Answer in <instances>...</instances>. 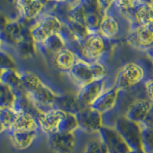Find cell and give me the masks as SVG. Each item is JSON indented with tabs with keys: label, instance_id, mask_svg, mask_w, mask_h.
I'll use <instances>...</instances> for the list:
<instances>
[{
	"label": "cell",
	"instance_id": "6da1fadb",
	"mask_svg": "<svg viewBox=\"0 0 153 153\" xmlns=\"http://www.w3.org/2000/svg\"><path fill=\"white\" fill-rule=\"evenodd\" d=\"M20 74L23 90L38 110L46 112L56 108L57 98L61 94L34 72L20 70Z\"/></svg>",
	"mask_w": 153,
	"mask_h": 153
},
{
	"label": "cell",
	"instance_id": "7a4b0ae2",
	"mask_svg": "<svg viewBox=\"0 0 153 153\" xmlns=\"http://www.w3.org/2000/svg\"><path fill=\"white\" fill-rule=\"evenodd\" d=\"M115 42L107 40L99 32L89 34L84 39L71 44L69 48L74 51L82 61L87 63L105 62Z\"/></svg>",
	"mask_w": 153,
	"mask_h": 153
},
{
	"label": "cell",
	"instance_id": "3957f363",
	"mask_svg": "<svg viewBox=\"0 0 153 153\" xmlns=\"http://www.w3.org/2000/svg\"><path fill=\"white\" fill-rule=\"evenodd\" d=\"M153 78L148 65L143 61H130L123 65L117 72L114 85L120 91H131L142 87Z\"/></svg>",
	"mask_w": 153,
	"mask_h": 153
},
{
	"label": "cell",
	"instance_id": "277c9868",
	"mask_svg": "<svg viewBox=\"0 0 153 153\" xmlns=\"http://www.w3.org/2000/svg\"><path fill=\"white\" fill-rule=\"evenodd\" d=\"M131 29L129 21L115 7L113 1L105 13L99 27V32L110 42L126 39Z\"/></svg>",
	"mask_w": 153,
	"mask_h": 153
},
{
	"label": "cell",
	"instance_id": "5b68a950",
	"mask_svg": "<svg viewBox=\"0 0 153 153\" xmlns=\"http://www.w3.org/2000/svg\"><path fill=\"white\" fill-rule=\"evenodd\" d=\"M1 45L16 50L31 34V28L24 19L19 16L5 19L1 23Z\"/></svg>",
	"mask_w": 153,
	"mask_h": 153
},
{
	"label": "cell",
	"instance_id": "8992f818",
	"mask_svg": "<svg viewBox=\"0 0 153 153\" xmlns=\"http://www.w3.org/2000/svg\"><path fill=\"white\" fill-rule=\"evenodd\" d=\"M63 28L64 23L61 19L55 15L48 12L31 27V34L38 46L51 35L61 32Z\"/></svg>",
	"mask_w": 153,
	"mask_h": 153
},
{
	"label": "cell",
	"instance_id": "52a82bcc",
	"mask_svg": "<svg viewBox=\"0 0 153 153\" xmlns=\"http://www.w3.org/2000/svg\"><path fill=\"white\" fill-rule=\"evenodd\" d=\"M114 128L123 138L131 150L142 149L141 124L132 121L122 115L117 118Z\"/></svg>",
	"mask_w": 153,
	"mask_h": 153
},
{
	"label": "cell",
	"instance_id": "ba28073f",
	"mask_svg": "<svg viewBox=\"0 0 153 153\" xmlns=\"http://www.w3.org/2000/svg\"><path fill=\"white\" fill-rule=\"evenodd\" d=\"M14 4L19 17L24 19L30 28L33 26L42 16L48 12L46 2L38 0H18L14 2Z\"/></svg>",
	"mask_w": 153,
	"mask_h": 153
},
{
	"label": "cell",
	"instance_id": "9c48e42d",
	"mask_svg": "<svg viewBox=\"0 0 153 153\" xmlns=\"http://www.w3.org/2000/svg\"><path fill=\"white\" fill-rule=\"evenodd\" d=\"M66 114V112L57 108L46 112H41L37 119L41 132L48 137L60 132Z\"/></svg>",
	"mask_w": 153,
	"mask_h": 153
},
{
	"label": "cell",
	"instance_id": "30bf717a",
	"mask_svg": "<svg viewBox=\"0 0 153 153\" xmlns=\"http://www.w3.org/2000/svg\"><path fill=\"white\" fill-rule=\"evenodd\" d=\"M106 78L94 80L78 89L76 97L81 107H90L106 89Z\"/></svg>",
	"mask_w": 153,
	"mask_h": 153
},
{
	"label": "cell",
	"instance_id": "8fae6325",
	"mask_svg": "<svg viewBox=\"0 0 153 153\" xmlns=\"http://www.w3.org/2000/svg\"><path fill=\"white\" fill-rule=\"evenodd\" d=\"M79 129L88 133H99L103 125V115L91 107L82 109L76 114Z\"/></svg>",
	"mask_w": 153,
	"mask_h": 153
},
{
	"label": "cell",
	"instance_id": "7c38bea8",
	"mask_svg": "<svg viewBox=\"0 0 153 153\" xmlns=\"http://www.w3.org/2000/svg\"><path fill=\"white\" fill-rule=\"evenodd\" d=\"M98 134L110 153H130L132 151L114 127L103 126Z\"/></svg>",
	"mask_w": 153,
	"mask_h": 153
},
{
	"label": "cell",
	"instance_id": "4fadbf2b",
	"mask_svg": "<svg viewBox=\"0 0 153 153\" xmlns=\"http://www.w3.org/2000/svg\"><path fill=\"white\" fill-rule=\"evenodd\" d=\"M51 149L56 153H74L77 139L75 132H58L48 137Z\"/></svg>",
	"mask_w": 153,
	"mask_h": 153
},
{
	"label": "cell",
	"instance_id": "5bb4252c",
	"mask_svg": "<svg viewBox=\"0 0 153 153\" xmlns=\"http://www.w3.org/2000/svg\"><path fill=\"white\" fill-rule=\"evenodd\" d=\"M47 60L53 68L61 73L68 74L80 58L74 51L71 48L66 47Z\"/></svg>",
	"mask_w": 153,
	"mask_h": 153
},
{
	"label": "cell",
	"instance_id": "9a60e30c",
	"mask_svg": "<svg viewBox=\"0 0 153 153\" xmlns=\"http://www.w3.org/2000/svg\"><path fill=\"white\" fill-rule=\"evenodd\" d=\"M120 90L113 84L94 101L90 107L102 115L106 114L116 110L119 101Z\"/></svg>",
	"mask_w": 153,
	"mask_h": 153
},
{
	"label": "cell",
	"instance_id": "2e32d148",
	"mask_svg": "<svg viewBox=\"0 0 153 153\" xmlns=\"http://www.w3.org/2000/svg\"><path fill=\"white\" fill-rule=\"evenodd\" d=\"M152 106L153 103L146 97L136 98L129 105L124 116L134 122L143 123L148 117Z\"/></svg>",
	"mask_w": 153,
	"mask_h": 153
},
{
	"label": "cell",
	"instance_id": "e0dca14e",
	"mask_svg": "<svg viewBox=\"0 0 153 153\" xmlns=\"http://www.w3.org/2000/svg\"><path fill=\"white\" fill-rule=\"evenodd\" d=\"M126 40L134 48L146 52L153 48V34L146 26L132 28Z\"/></svg>",
	"mask_w": 153,
	"mask_h": 153
},
{
	"label": "cell",
	"instance_id": "ac0fdd59",
	"mask_svg": "<svg viewBox=\"0 0 153 153\" xmlns=\"http://www.w3.org/2000/svg\"><path fill=\"white\" fill-rule=\"evenodd\" d=\"M68 74L78 89L95 80L91 63H87L80 59L76 63Z\"/></svg>",
	"mask_w": 153,
	"mask_h": 153
},
{
	"label": "cell",
	"instance_id": "d6986e66",
	"mask_svg": "<svg viewBox=\"0 0 153 153\" xmlns=\"http://www.w3.org/2000/svg\"><path fill=\"white\" fill-rule=\"evenodd\" d=\"M41 131H13L7 132L12 146L16 149L26 150L36 141Z\"/></svg>",
	"mask_w": 153,
	"mask_h": 153
},
{
	"label": "cell",
	"instance_id": "ffe728a7",
	"mask_svg": "<svg viewBox=\"0 0 153 153\" xmlns=\"http://www.w3.org/2000/svg\"><path fill=\"white\" fill-rule=\"evenodd\" d=\"M66 47H68L66 38L61 31L51 35L43 43L37 46V50L48 59Z\"/></svg>",
	"mask_w": 153,
	"mask_h": 153
},
{
	"label": "cell",
	"instance_id": "44dd1931",
	"mask_svg": "<svg viewBox=\"0 0 153 153\" xmlns=\"http://www.w3.org/2000/svg\"><path fill=\"white\" fill-rule=\"evenodd\" d=\"M41 131L38 120L29 113L19 112L9 131ZM9 132V131H8Z\"/></svg>",
	"mask_w": 153,
	"mask_h": 153
},
{
	"label": "cell",
	"instance_id": "7402d4cb",
	"mask_svg": "<svg viewBox=\"0 0 153 153\" xmlns=\"http://www.w3.org/2000/svg\"><path fill=\"white\" fill-rule=\"evenodd\" d=\"M56 108L68 113L76 115L83 109L76 94H61L57 98Z\"/></svg>",
	"mask_w": 153,
	"mask_h": 153
},
{
	"label": "cell",
	"instance_id": "603a6c76",
	"mask_svg": "<svg viewBox=\"0 0 153 153\" xmlns=\"http://www.w3.org/2000/svg\"><path fill=\"white\" fill-rule=\"evenodd\" d=\"M0 83L9 86L18 93L24 91L21 74H20V70L17 71V70L1 68Z\"/></svg>",
	"mask_w": 153,
	"mask_h": 153
},
{
	"label": "cell",
	"instance_id": "cb8c5ba5",
	"mask_svg": "<svg viewBox=\"0 0 153 153\" xmlns=\"http://www.w3.org/2000/svg\"><path fill=\"white\" fill-rule=\"evenodd\" d=\"M19 114L15 108H0V132H7L12 128Z\"/></svg>",
	"mask_w": 153,
	"mask_h": 153
},
{
	"label": "cell",
	"instance_id": "d4e9b609",
	"mask_svg": "<svg viewBox=\"0 0 153 153\" xmlns=\"http://www.w3.org/2000/svg\"><path fill=\"white\" fill-rule=\"evenodd\" d=\"M18 98V92L5 84L0 83V108H14Z\"/></svg>",
	"mask_w": 153,
	"mask_h": 153
},
{
	"label": "cell",
	"instance_id": "484cf974",
	"mask_svg": "<svg viewBox=\"0 0 153 153\" xmlns=\"http://www.w3.org/2000/svg\"><path fill=\"white\" fill-rule=\"evenodd\" d=\"M142 149L145 153H153V127L141 123Z\"/></svg>",
	"mask_w": 153,
	"mask_h": 153
},
{
	"label": "cell",
	"instance_id": "4316f807",
	"mask_svg": "<svg viewBox=\"0 0 153 153\" xmlns=\"http://www.w3.org/2000/svg\"><path fill=\"white\" fill-rule=\"evenodd\" d=\"M84 153H110L100 138L93 139L87 143Z\"/></svg>",
	"mask_w": 153,
	"mask_h": 153
},
{
	"label": "cell",
	"instance_id": "83f0119b",
	"mask_svg": "<svg viewBox=\"0 0 153 153\" xmlns=\"http://www.w3.org/2000/svg\"><path fill=\"white\" fill-rule=\"evenodd\" d=\"M1 68L4 69H12L19 71L16 61L10 53L7 51L1 49Z\"/></svg>",
	"mask_w": 153,
	"mask_h": 153
},
{
	"label": "cell",
	"instance_id": "f1b7e54d",
	"mask_svg": "<svg viewBox=\"0 0 153 153\" xmlns=\"http://www.w3.org/2000/svg\"><path fill=\"white\" fill-rule=\"evenodd\" d=\"M145 92L146 97L153 103V78L149 80L145 84Z\"/></svg>",
	"mask_w": 153,
	"mask_h": 153
},
{
	"label": "cell",
	"instance_id": "f546056e",
	"mask_svg": "<svg viewBox=\"0 0 153 153\" xmlns=\"http://www.w3.org/2000/svg\"><path fill=\"white\" fill-rule=\"evenodd\" d=\"M143 123L151 127H153V106L152 108L151 111H150L148 117H147V119L146 120L145 123Z\"/></svg>",
	"mask_w": 153,
	"mask_h": 153
},
{
	"label": "cell",
	"instance_id": "4dcf8cb0",
	"mask_svg": "<svg viewBox=\"0 0 153 153\" xmlns=\"http://www.w3.org/2000/svg\"><path fill=\"white\" fill-rule=\"evenodd\" d=\"M146 53H147V54L149 55V57H150V59L152 60V64H153V48H150L149 50L147 51H146Z\"/></svg>",
	"mask_w": 153,
	"mask_h": 153
},
{
	"label": "cell",
	"instance_id": "1f68e13d",
	"mask_svg": "<svg viewBox=\"0 0 153 153\" xmlns=\"http://www.w3.org/2000/svg\"><path fill=\"white\" fill-rule=\"evenodd\" d=\"M130 153H145L143 149H139V150H132Z\"/></svg>",
	"mask_w": 153,
	"mask_h": 153
}]
</instances>
